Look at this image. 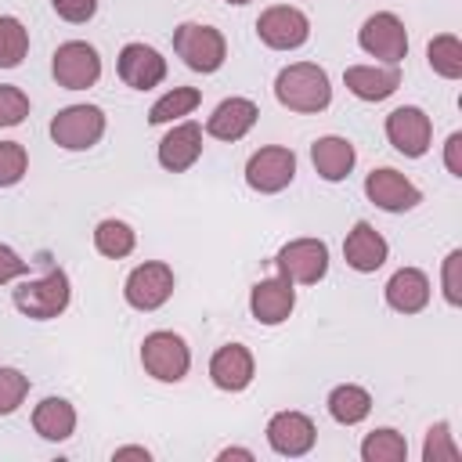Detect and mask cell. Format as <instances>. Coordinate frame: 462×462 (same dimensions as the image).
<instances>
[{
  "label": "cell",
  "instance_id": "obj_5",
  "mask_svg": "<svg viewBox=\"0 0 462 462\" xmlns=\"http://www.w3.org/2000/svg\"><path fill=\"white\" fill-rule=\"evenodd\" d=\"M105 134V112L97 105H69L51 119V137L65 152H87Z\"/></svg>",
  "mask_w": 462,
  "mask_h": 462
},
{
  "label": "cell",
  "instance_id": "obj_20",
  "mask_svg": "<svg viewBox=\"0 0 462 462\" xmlns=\"http://www.w3.org/2000/svg\"><path fill=\"white\" fill-rule=\"evenodd\" d=\"M202 155V126L199 123H177L162 141H159V162L170 173H184L199 162Z\"/></svg>",
  "mask_w": 462,
  "mask_h": 462
},
{
  "label": "cell",
  "instance_id": "obj_31",
  "mask_svg": "<svg viewBox=\"0 0 462 462\" xmlns=\"http://www.w3.org/2000/svg\"><path fill=\"white\" fill-rule=\"evenodd\" d=\"M462 458V448L455 444V433L451 426L440 419L426 430V440H422V462H458Z\"/></svg>",
  "mask_w": 462,
  "mask_h": 462
},
{
  "label": "cell",
  "instance_id": "obj_34",
  "mask_svg": "<svg viewBox=\"0 0 462 462\" xmlns=\"http://www.w3.org/2000/svg\"><path fill=\"white\" fill-rule=\"evenodd\" d=\"M29 116V97L22 87L0 83V126H18Z\"/></svg>",
  "mask_w": 462,
  "mask_h": 462
},
{
  "label": "cell",
  "instance_id": "obj_14",
  "mask_svg": "<svg viewBox=\"0 0 462 462\" xmlns=\"http://www.w3.org/2000/svg\"><path fill=\"white\" fill-rule=\"evenodd\" d=\"M314 440H318V430H314L310 415H303V411H278L267 422V444H271V451H278L285 458L307 455L314 448Z\"/></svg>",
  "mask_w": 462,
  "mask_h": 462
},
{
  "label": "cell",
  "instance_id": "obj_13",
  "mask_svg": "<svg viewBox=\"0 0 462 462\" xmlns=\"http://www.w3.org/2000/svg\"><path fill=\"white\" fill-rule=\"evenodd\" d=\"M365 195H368V202H375L386 213H408L422 202V191L404 173H397L390 166H379L365 177Z\"/></svg>",
  "mask_w": 462,
  "mask_h": 462
},
{
  "label": "cell",
  "instance_id": "obj_36",
  "mask_svg": "<svg viewBox=\"0 0 462 462\" xmlns=\"http://www.w3.org/2000/svg\"><path fill=\"white\" fill-rule=\"evenodd\" d=\"M51 7H54V14H58V18H65V22L79 25V22H90V18H94L97 0H51Z\"/></svg>",
  "mask_w": 462,
  "mask_h": 462
},
{
  "label": "cell",
  "instance_id": "obj_35",
  "mask_svg": "<svg viewBox=\"0 0 462 462\" xmlns=\"http://www.w3.org/2000/svg\"><path fill=\"white\" fill-rule=\"evenodd\" d=\"M440 285H444V300H448L451 307H462V249H451V253L444 256Z\"/></svg>",
  "mask_w": 462,
  "mask_h": 462
},
{
  "label": "cell",
  "instance_id": "obj_8",
  "mask_svg": "<svg viewBox=\"0 0 462 462\" xmlns=\"http://www.w3.org/2000/svg\"><path fill=\"white\" fill-rule=\"evenodd\" d=\"M256 36L271 51H296V47H303L310 40V18L300 7L274 4L256 18Z\"/></svg>",
  "mask_w": 462,
  "mask_h": 462
},
{
  "label": "cell",
  "instance_id": "obj_23",
  "mask_svg": "<svg viewBox=\"0 0 462 462\" xmlns=\"http://www.w3.org/2000/svg\"><path fill=\"white\" fill-rule=\"evenodd\" d=\"M383 292H386V303L397 314H419L430 303V278L419 267H401V271L390 274Z\"/></svg>",
  "mask_w": 462,
  "mask_h": 462
},
{
  "label": "cell",
  "instance_id": "obj_1",
  "mask_svg": "<svg viewBox=\"0 0 462 462\" xmlns=\"http://www.w3.org/2000/svg\"><path fill=\"white\" fill-rule=\"evenodd\" d=\"M274 97L289 112H325L332 101L328 72L314 61H292L274 79Z\"/></svg>",
  "mask_w": 462,
  "mask_h": 462
},
{
  "label": "cell",
  "instance_id": "obj_27",
  "mask_svg": "<svg viewBox=\"0 0 462 462\" xmlns=\"http://www.w3.org/2000/svg\"><path fill=\"white\" fill-rule=\"evenodd\" d=\"M199 101H202V94H199L195 87H173V90H166V94L148 108V123H152V126H162V123H173V119H180V116H191V112L199 108Z\"/></svg>",
  "mask_w": 462,
  "mask_h": 462
},
{
  "label": "cell",
  "instance_id": "obj_24",
  "mask_svg": "<svg viewBox=\"0 0 462 462\" xmlns=\"http://www.w3.org/2000/svg\"><path fill=\"white\" fill-rule=\"evenodd\" d=\"M32 430L43 437V440H69L72 430H76V408L65 401V397H43L36 408H32Z\"/></svg>",
  "mask_w": 462,
  "mask_h": 462
},
{
  "label": "cell",
  "instance_id": "obj_3",
  "mask_svg": "<svg viewBox=\"0 0 462 462\" xmlns=\"http://www.w3.org/2000/svg\"><path fill=\"white\" fill-rule=\"evenodd\" d=\"M72 300V285H69V274L61 267L47 271L43 278H29L14 289V307L32 318V321H47V318H58Z\"/></svg>",
  "mask_w": 462,
  "mask_h": 462
},
{
  "label": "cell",
  "instance_id": "obj_41",
  "mask_svg": "<svg viewBox=\"0 0 462 462\" xmlns=\"http://www.w3.org/2000/svg\"><path fill=\"white\" fill-rule=\"evenodd\" d=\"M227 4H235V7H242V4H249V0H227Z\"/></svg>",
  "mask_w": 462,
  "mask_h": 462
},
{
  "label": "cell",
  "instance_id": "obj_12",
  "mask_svg": "<svg viewBox=\"0 0 462 462\" xmlns=\"http://www.w3.org/2000/svg\"><path fill=\"white\" fill-rule=\"evenodd\" d=\"M386 141L408 155V159H422L430 152V141H433V123L422 108L415 105H401L386 116Z\"/></svg>",
  "mask_w": 462,
  "mask_h": 462
},
{
  "label": "cell",
  "instance_id": "obj_33",
  "mask_svg": "<svg viewBox=\"0 0 462 462\" xmlns=\"http://www.w3.org/2000/svg\"><path fill=\"white\" fill-rule=\"evenodd\" d=\"M25 393H29V375H22L18 368H0V415L18 411Z\"/></svg>",
  "mask_w": 462,
  "mask_h": 462
},
{
  "label": "cell",
  "instance_id": "obj_39",
  "mask_svg": "<svg viewBox=\"0 0 462 462\" xmlns=\"http://www.w3.org/2000/svg\"><path fill=\"white\" fill-rule=\"evenodd\" d=\"M112 458H116V462H123V458H144V462H148L152 451H148V448H137V444H126V448H116Z\"/></svg>",
  "mask_w": 462,
  "mask_h": 462
},
{
  "label": "cell",
  "instance_id": "obj_4",
  "mask_svg": "<svg viewBox=\"0 0 462 462\" xmlns=\"http://www.w3.org/2000/svg\"><path fill=\"white\" fill-rule=\"evenodd\" d=\"M141 365L159 383H180L188 375V368H191V350H188V343L177 332L159 328V332H148L144 336V343H141Z\"/></svg>",
  "mask_w": 462,
  "mask_h": 462
},
{
  "label": "cell",
  "instance_id": "obj_30",
  "mask_svg": "<svg viewBox=\"0 0 462 462\" xmlns=\"http://www.w3.org/2000/svg\"><path fill=\"white\" fill-rule=\"evenodd\" d=\"M29 51V29L14 14H0V69L22 65Z\"/></svg>",
  "mask_w": 462,
  "mask_h": 462
},
{
  "label": "cell",
  "instance_id": "obj_15",
  "mask_svg": "<svg viewBox=\"0 0 462 462\" xmlns=\"http://www.w3.org/2000/svg\"><path fill=\"white\" fill-rule=\"evenodd\" d=\"M116 69H119V79L134 90H152L166 79V58L148 43H126L119 51Z\"/></svg>",
  "mask_w": 462,
  "mask_h": 462
},
{
  "label": "cell",
  "instance_id": "obj_11",
  "mask_svg": "<svg viewBox=\"0 0 462 462\" xmlns=\"http://www.w3.org/2000/svg\"><path fill=\"white\" fill-rule=\"evenodd\" d=\"M51 72L58 79V87L65 90H87L101 79V58L90 43L83 40H69L54 51V61H51Z\"/></svg>",
  "mask_w": 462,
  "mask_h": 462
},
{
  "label": "cell",
  "instance_id": "obj_29",
  "mask_svg": "<svg viewBox=\"0 0 462 462\" xmlns=\"http://www.w3.org/2000/svg\"><path fill=\"white\" fill-rule=\"evenodd\" d=\"M426 61H430V69H433L437 76L458 79V76H462V40L451 36V32L433 36L430 47H426Z\"/></svg>",
  "mask_w": 462,
  "mask_h": 462
},
{
  "label": "cell",
  "instance_id": "obj_28",
  "mask_svg": "<svg viewBox=\"0 0 462 462\" xmlns=\"http://www.w3.org/2000/svg\"><path fill=\"white\" fill-rule=\"evenodd\" d=\"M361 458L365 462H404L408 458V440L397 430L379 426L361 440Z\"/></svg>",
  "mask_w": 462,
  "mask_h": 462
},
{
  "label": "cell",
  "instance_id": "obj_2",
  "mask_svg": "<svg viewBox=\"0 0 462 462\" xmlns=\"http://www.w3.org/2000/svg\"><path fill=\"white\" fill-rule=\"evenodd\" d=\"M173 51L191 72H217L227 58V40L220 29L202 25V22H180L173 29Z\"/></svg>",
  "mask_w": 462,
  "mask_h": 462
},
{
  "label": "cell",
  "instance_id": "obj_7",
  "mask_svg": "<svg viewBox=\"0 0 462 462\" xmlns=\"http://www.w3.org/2000/svg\"><path fill=\"white\" fill-rule=\"evenodd\" d=\"M274 263L278 274L289 278L292 285H314L328 271V245L321 238H292L278 249Z\"/></svg>",
  "mask_w": 462,
  "mask_h": 462
},
{
  "label": "cell",
  "instance_id": "obj_6",
  "mask_svg": "<svg viewBox=\"0 0 462 462\" xmlns=\"http://www.w3.org/2000/svg\"><path fill=\"white\" fill-rule=\"evenodd\" d=\"M357 43L365 54L386 61V65H397L404 61L408 54V32H404V22L393 14V11H375L365 18V25L357 29Z\"/></svg>",
  "mask_w": 462,
  "mask_h": 462
},
{
  "label": "cell",
  "instance_id": "obj_38",
  "mask_svg": "<svg viewBox=\"0 0 462 462\" xmlns=\"http://www.w3.org/2000/svg\"><path fill=\"white\" fill-rule=\"evenodd\" d=\"M444 166H448L451 177H462V134H458V130H455V134L448 137V144H444Z\"/></svg>",
  "mask_w": 462,
  "mask_h": 462
},
{
  "label": "cell",
  "instance_id": "obj_32",
  "mask_svg": "<svg viewBox=\"0 0 462 462\" xmlns=\"http://www.w3.org/2000/svg\"><path fill=\"white\" fill-rule=\"evenodd\" d=\"M29 170V155L18 141H0V188H11L25 177Z\"/></svg>",
  "mask_w": 462,
  "mask_h": 462
},
{
  "label": "cell",
  "instance_id": "obj_9",
  "mask_svg": "<svg viewBox=\"0 0 462 462\" xmlns=\"http://www.w3.org/2000/svg\"><path fill=\"white\" fill-rule=\"evenodd\" d=\"M292 177H296V155H292V148H282V144H267V148L253 152L245 162V184L260 195H274V191L289 188Z\"/></svg>",
  "mask_w": 462,
  "mask_h": 462
},
{
  "label": "cell",
  "instance_id": "obj_22",
  "mask_svg": "<svg viewBox=\"0 0 462 462\" xmlns=\"http://www.w3.org/2000/svg\"><path fill=\"white\" fill-rule=\"evenodd\" d=\"M310 162H314V170H318L321 180L339 184V180L350 177V170H354V162H357V152H354V144H350L346 137L328 134V137H318V141L310 144Z\"/></svg>",
  "mask_w": 462,
  "mask_h": 462
},
{
  "label": "cell",
  "instance_id": "obj_18",
  "mask_svg": "<svg viewBox=\"0 0 462 462\" xmlns=\"http://www.w3.org/2000/svg\"><path fill=\"white\" fill-rule=\"evenodd\" d=\"M256 375V365H253V354L249 346L242 343H224L213 357H209V379L217 390H227V393H242Z\"/></svg>",
  "mask_w": 462,
  "mask_h": 462
},
{
  "label": "cell",
  "instance_id": "obj_25",
  "mask_svg": "<svg viewBox=\"0 0 462 462\" xmlns=\"http://www.w3.org/2000/svg\"><path fill=\"white\" fill-rule=\"evenodd\" d=\"M328 415L339 422V426H357V422H365L368 419V411H372V393L365 390V386H357V383H343V386H336L332 393H328Z\"/></svg>",
  "mask_w": 462,
  "mask_h": 462
},
{
  "label": "cell",
  "instance_id": "obj_16",
  "mask_svg": "<svg viewBox=\"0 0 462 462\" xmlns=\"http://www.w3.org/2000/svg\"><path fill=\"white\" fill-rule=\"evenodd\" d=\"M296 307V289L289 278H260L249 292V314L260 325H282Z\"/></svg>",
  "mask_w": 462,
  "mask_h": 462
},
{
  "label": "cell",
  "instance_id": "obj_40",
  "mask_svg": "<svg viewBox=\"0 0 462 462\" xmlns=\"http://www.w3.org/2000/svg\"><path fill=\"white\" fill-rule=\"evenodd\" d=\"M220 462H231V458H242V462H253V451L249 448H224L220 455H217Z\"/></svg>",
  "mask_w": 462,
  "mask_h": 462
},
{
  "label": "cell",
  "instance_id": "obj_21",
  "mask_svg": "<svg viewBox=\"0 0 462 462\" xmlns=\"http://www.w3.org/2000/svg\"><path fill=\"white\" fill-rule=\"evenodd\" d=\"M343 83L361 101H386L401 87V69L397 65H350L343 72Z\"/></svg>",
  "mask_w": 462,
  "mask_h": 462
},
{
  "label": "cell",
  "instance_id": "obj_17",
  "mask_svg": "<svg viewBox=\"0 0 462 462\" xmlns=\"http://www.w3.org/2000/svg\"><path fill=\"white\" fill-rule=\"evenodd\" d=\"M386 256H390V245H386V238H383L368 220H357V224L346 231V238H343V260H346V267H354L357 274L379 271V267L386 263Z\"/></svg>",
  "mask_w": 462,
  "mask_h": 462
},
{
  "label": "cell",
  "instance_id": "obj_19",
  "mask_svg": "<svg viewBox=\"0 0 462 462\" xmlns=\"http://www.w3.org/2000/svg\"><path fill=\"white\" fill-rule=\"evenodd\" d=\"M256 116H260V108L249 97H224L213 108V116L206 119V134L217 141H242L256 126Z\"/></svg>",
  "mask_w": 462,
  "mask_h": 462
},
{
  "label": "cell",
  "instance_id": "obj_26",
  "mask_svg": "<svg viewBox=\"0 0 462 462\" xmlns=\"http://www.w3.org/2000/svg\"><path fill=\"white\" fill-rule=\"evenodd\" d=\"M134 245H137V235H134V227H130L126 220L108 217V220H101V224L94 227V249H97L101 256H108V260L130 256Z\"/></svg>",
  "mask_w": 462,
  "mask_h": 462
},
{
  "label": "cell",
  "instance_id": "obj_10",
  "mask_svg": "<svg viewBox=\"0 0 462 462\" xmlns=\"http://www.w3.org/2000/svg\"><path fill=\"white\" fill-rule=\"evenodd\" d=\"M123 296L134 310H159L173 296V267L162 260H148L126 274Z\"/></svg>",
  "mask_w": 462,
  "mask_h": 462
},
{
  "label": "cell",
  "instance_id": "obj_37",
  "mask_svg": "<svg viewBox=\"0 0 462 462\" xmlns=\"http://www.w3.org/2000/svg\"><path fill=\"white\" fill-rule=\"evenodd\" d=\"M22 274H29V260H22L11 245L0 242V285L14 282V278H22Z\"/></svg>",
  "mask_w": 462,
  "mask_h": 462
}]
</instances>
